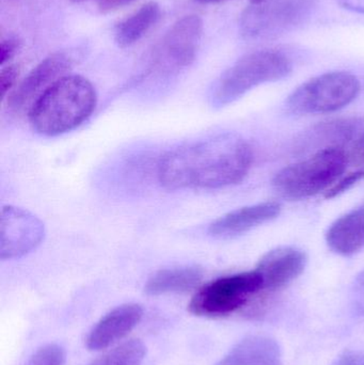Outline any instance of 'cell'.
I'll use <instances>...</instances> for the list:
<instances>
[{
    "label": "cell",
    "instance_id": "cell-1",
    "mask_svg": "<svg viewBox=\"0 0 364 365\" xmlns=\"http://www.w3.org/2000/svg\"><path fill=\"white\" fill-rule=\"evenodd\" d=\"M252 162L249 143L224 133L167 153L158 165V180L168 190L224 188L243 181Z\"/></svg>",
    "mask_w": 364,
    "mask_h": 365
},
{
    "label": "cell",
    "instance_id": "cell-2",
    "mask_svg": "<svg viewBox=\"0 0 364 365\" xmlns=\"http://www.w3.org/2000/svg\"><path fill=\"white\" fill-rule=\"evenodd\" d=\"M98 103L95 88L80 75H66L47 88L29 109L32 128L44 136H59L87 121Z\"/></svg>",
    "mask_w": 364,
    "mask_h": 365
},
{
    "label": "cell",
    "instance_id": "cell-3",
    "mask_svg": "<svg viewBox=\"0 0 364 365\" xmlns=\"http://www.w3.org/2000/svg\"><path fill=\"white\" fill-rule=\"evenodd\" d=\"M292 71V62L280 51L248 53L220 75L212 87L209 101L217 108L227 106L258 86L286 78Z\"/></svg>",
    "mask_w": 364,
    "mask_h": 365
},
{
    "label": "cell",
    "instance_id": "cell-4",
    "mask_svg": "<svg viewBox=\"0 0 364 365\" xmlns=\"http://www.w3.org/2000/svg\"><path fill=\"white\" fill-rule=\"evenodd\" d=\"M348 166V156L338 147L320 150L311 158L290 165L274 178L276 191L291 200L318 195L337 182Z\"/></svg>",
    "mask_w": 364,
    "mask_h": 365
},
{
    "label": "cell",
    "instance_id": "cell-5",
    "mask_svg": "<svg viewBox=\"0 0 364 365\" xmlns=\"http://www.w3.org/2000/svg\"><path fill=\"white\" fill-rule=\"evenodd\" d=\"M318 0H265L246 9L239 32L247 41H269L294 31L309 21Z\"/></svg>",
    "mask_w": 364,
    "mask_h": 365
},
{
    "label": "cell",
    "instance_id": "cell-6",
    "mask_svg": "<svg viewBox=\"0 0 364 365\" xmlns=\"http://www.w3.org/2000/svg\"><path fill=\"white\" fill-rule=\"evenodd\" d=\"M360 88V81L350 73H326L299 86L288 96L286 107L296 115L333 113L350 105Z\"/></svg>",
    "mask_w": 364,
    "mask_h": 365
},
{
    "label": "cell",
    "instance_id": "cell-7",
    "mask_svg": "<svg viewBox=\"0 0 364 365\" xmlns=\"http://www.w3.org/2000/svg\"><path fill=\"white\" fill-rule=\"evenodd\" d=\"M261 291L262 279L256 270L222 277L199 289L189 311L200 317H227L244 308Z\"/></svg>",
    "mask_w": 364,
    "mask_h": 365
},
{
    "label": "cell",
    "instance_id": "cell-8",
    "mask_svg": "<svg viewBox=\"0 0 364 365\" xmlns=\"http://www.w3.org/2000/svg\"><path fill=\"white\" fill-rule=\"evenodd\" d=\"M0 259H19L32 252L44 240V223L28 210L4 206L0 217Z\"/></svg>",
    "mask_w": 364,
    "mask_h": 365
},
{
    "label": "cell",
    "instance_id": "cell-9",
    "mask_svg": "<svg viewBox=\"0 0 364 365\" xmlns=\"http://www.w3.org/2000/svg\"><path fill=\"white\" fill-rule=\"evenodd\" d=\"M203 21L198 15L177 21L162 38L160 63L165 68H187L194 61L202 38Z\"/></svg>",
    "mask_w": 364,
    "mask_h": 365
},
{
    "label": "cell",
    "instance_id": "cell-10",
    "mask_svg": "<svg viewBox=\"0 0 364 365\" xmlns=\"http://www.w3.org/2000/svg\"><path fill=\"white\" fill-rule=\"evenodd\" d=\"M72 66L73 58L66 53H56L45 58L30 71L9 96V106L15 111L24 110L29 105L32 106L36 98L55 81L63 77Z\"/></svg>",
    "mask_w": 364,
    "mask_h": 365
},
{
    "label": "cell",
    "instance_id": "cell-11",
    "mask_svg": "<svg viewBox=\"0 0 364 365\" xmlns=\"http://www.w3.org/2000/svg\"><path fill=\"white\" fill-rule=\"evenodd\" d=\"M307 265V255L295 247H278L263 255L256 272L262 279L263 289L277 291L298 278Z\"/></svg>",
    "mask_w": 364,
    "mask_h": 365
},
{
    "label": "cell",
    "instance_id": "cell-12",
    "mask_svg": "<svg viewBox=\"0 0 364 365\" xmlns=\"http://www.w3.org/2000/svg\"><path fill=\"white\" fill-rule=\"evenodd\" d=\"M281 205L277 202H264L232 210L211 223L209 234L217 240H232L254 227L277 218Z\"/></svg>",
    "mask_w": 364,
    "mask_h": 365
},
{
    "label": "cell",
    "instance_id": "cell-13",
    "mask_svg": "<svg viewBox=\"0 0 364 365\" xmlns=\"http://www.w3.org/2000/svg\"><path fill=\"white\" fill-rule=\"evenodd\" d=\"M143 317L139 304H125L105 315L90 331L85 343L90 351H102L128 336Z\"/></svg>",
    "mask_w": 364,
    "mask_h": 365
},
{
    "label": "cell",
    "instance_id": "cell-14",
    "mask_svg": "<svg viewBox=\"0 0 364 365\" xmlns=\"http://www.w3.org/2000/svg\"><path fill=\"white\" fill-rule=\"evenodd\" d=\"M326 242L333 252L352 257L364 248V204L340 217L329 227Z\"/></svg>",
    "mask_w": 364,
    "mask_h": 365
},
{
    "label": "cell",
    "instance_id": "cell-15",
    "mask_svg": "<svg viewBox=\"0 0 364 365\" xmlns=\"http://www.w3.org/2000/svg\"><path fill=\"white\" fill-rule=\"evenodd\" d=\"M217 365H282L279 345L269 336H251L237 343Z\"/></svg>",
    "mask_w": 364,
    "mask_h": 365
},
{
    "label": "cell",
    "instance_id": "cell-16",
    "mask_svg": "<svg viewBox=\"0 0 364 365\" xmlns=\"http://www.w3.org/2000/svg\"><path fill=\"white\" fill-rule=\"evenodd\" d=\"M162 17V9L155 1L147 2L136 12L118 24L115 41L121 48L132 46L143 38Z\"/></svg>",
    "mask_w": 364,
    "mask_h": 365
},
{
    "label": "cell",
    "instance_id": "cell-17",
    "mask_svg": "<svg viewBox=\"0 0 364 365\" xmlns=\"http://www.w3.org/2000/svg\"><path fill=\"white\" fill-rule=\"evenodd\" d=\"M203 272L199 267H179L160 270L145 284L147 295L158 296L183 293L200 284Z\"/></svg>",
    "mask_w": 364,
    "mask_h": 365
},
{
    "label": "cell",
    "instance_id": "cell-18",
    "mask_svg": "<svg viewBox=\"0 0 364 365\" xmlns=\"http://www.w3.org/2000/svg\"><path fill=\"white\" fill-rule=\"evenodd\" d=\"M147 349L139 340L128 341L98 358L91 365H141Z\"/></svg>",
    "mask_w": 364,
    "mask_h": 365
},
{
    "label": "cell",
    "instance_id": "cell-19",
    "mask_svg": "<svg viewBox=\"0 0 364 365\" xmlns=\"http://www.w3.org/2000/svg\"><path fill=\"white\" fill-rule=\"evenodd\" d=\"M64 361L63 349L57 344H48L38 349L26 365H64Z\"/></svg>",
    "mask_w": 364,
    "mask_h": 365
},
{
    "label": "cell",
    "instance_id": "cell-20",
    "mask_svg": "<svg viewBox=\"0 0 364 365\" xmlns=\"http://www.w3.org/2000/svg\"><path fill=\"white\" fill-rule=\"evenodd\" d=\"M357 130L356 123L354 121H335L329 122L321 128L320 132L326 136L327 140L331 141H348L354 136L355 130Z\"/></svg>",
    "mask_w": 364,
    "mask_h": 365
},
{
    "label": "cell",
    "instance_id": "cell-21",
    "mask_svg": "<svg viewBox=\"0 0 364 365\" xmlns=\"http://www.w3.org/2000/svg\"><path fill=\"white\" fill-rule=\"evenodd\" d=\"M363 179H364L363 170L356 171V173H350V175H348V177L340 180L337 184L333 185L331 189H328L326 195H325V197H326V199H333V197H338V195L345 192V191L348 190L350 187L354 186V185H356L357 182L361 181Z\"/></svg>",
    "mask_w": 364,
    "mask_h": 365
},
{
    "label": "cell",
    "instance_id": "cell-22",
    "mask_svg": "<svg viewBox=\"0 0 364 365\" xmlns=\"http://www.w3.org/2000/svg\"><path fill=\"white\" fill-rule=\"evenodd\" d=\"M19 75V68L15 64L2 68L0 73V87H1V98H6L8 92L12 89L13 86L16 83L17 77Z\"/></svg>",
    "mask_w": 364,
    "mask_h": 365
},
{
    "label": "cell",
    "instance_id": "cell-23",
    "mask_svg": "<svg viewBox=\"0 0 364 365\" xmlns=\"http://www.w3.org/2000/svg\"><path fill=\"white\" fill-rule=\"evenodd\" d=\"M19 48V42L15 38H6L1 41L0 45V64L4 66L10 61Z\"/></svg>",
    "mask_w": 364,
    "mask_h": 365
},
{
    "label": "cell",
    "instance_id": "cell-24",
    "mask_svg": "<svg viewBox=\"0 0 364 365\" xmlns=\"http://www.w3.org/2000/svg\"><path fill=\"white\" fill-rule=\"evenodd\" d=\"M354 306L357 313L364 315V270L355 281Z\"/></svg>",
    "mask_w": 364,
    "mask_h": 365
},
{
    "label": "cell",
    "instance_id": "cell-25",
    "mask_svg": "<svg viewBox=\"0 0 364 365\" xmlns=\"http://www.w3.org/2000/svg\"><path fill=\"white\" fill-rule=\"evenodd\" d=\"M333 365H364L363 351H344Z\"/></svg>",
    "mask_w": 364,
    "mask_h": 365
},
{
    "label": "cell",
    "instance_id": "cell-26",
    "mask_svg": "<svg viewBox=\"0 0 364 365\" xmlns=\"http://www.w3.org/2000/svg\"><path fill=\"white\" fill-rule=\"evenodd\" d=\"M70 1L79 4V2L87 1V0H70ZM98 1V8L102 11H110L113 9L122 6L130 0H96Z\"/></svg>",
    "mask_w": 364,
    "mask_h": 365
},
{
    "label": "cell",
    "instance_id": "cell-27",
    "mask_svg": "<svg viewBox=\"0 0 364 365\" xmlns=\"http://www.w3.org/2000/svg\"><path fill=\"white\" fill-rule=\"evenodd\" d=\"M338 1L346 10L364 13V0H338Z\"/></svg>",
    "mask_w": 364,
    "mask_h": 365
},
{
    "label": "cell",
    "instance_id": "cell-28",
    "mask_svg": "<svg viewBox=\"0 0 364 365\" xmlns=\"http://www.w3.org/2000/svg\"><path fill=\"white\" fill-rule=\"evenodd\" d=\"M353 158H354L358 164L364 165V135L357 141L356 145H355L354 152H353Z\"/></svg>",
    "mask_w": 364,
    "mask_h": 365
},
{
    "label": "cell",
    "instance_id": "cell-29",
    "mask_svg": "<svg viewBox=\"0 0 364 365\" xmlns=\"http://www.w3.org/2000/svg\"><path fill=\"white\" fill-rule=\"evenodd\" d=\"M202 4H218V2L226 1V0H197Z\"/></svg>",
    "mask_w": 364,
    "mask_h": 365
},
{
    "label": "cell",
    "instance_id": "cell-30",
    "mask_svg": "<svg viewBox=\"0 0 364 365\" xmlns=\"http://www.w3.org/2000/svg\"><path fill=\"white\" fill-rule=\"evenodd\" d=\"M251 1L252 4H262L263 1H265V0H250Z\"/></svg>",
    "mask_w": 364,
    "mask_h": 365
}]
</instances>
